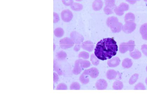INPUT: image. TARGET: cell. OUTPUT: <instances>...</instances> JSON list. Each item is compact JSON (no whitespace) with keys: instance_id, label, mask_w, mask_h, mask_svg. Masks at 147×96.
I'll return each mask as SVG.
<instances>
[{"instance_id":"12","label":"cell","mask_w":147,"mask_h":96,"mask_svg":"<svg viewBox=\"0 0 147 96\" xmlns=\"http://www.w3.org/2000/svg\"><path fill=\"white\" fill-rule=\"evenodd\" d=\"M117 75V72L113 70H108L107 73V77L108 79L111 80L116 78Z\"/></svg>"},{"instance_id":"8","label":"cell","mask_w":147,"mask_h":96,"mask_svg":"<svg viewBox=\"0 0 147 96\" xmlns=\"http://www.w3.org/2000/svg\"><path fill=\"white\" fill-rule=\"evenodd\" d=\"M120 60L117 57H113L110 59L108 62L109 66L110 67H115L117 66L120 63Z\"/></svg>"},{"instance_id":"22","label":"cell","mask_w":147,"mask_h":96,"mask_svg":"<svg viewBox=\"0 0 147 96\" xmlns=\"http://www.w3.org/2000/svg\"><path fill=\"white\" fill-rule=\"evenodd\" d=\"M129 47V51L130 52H132L134 50L135 47V43L134 41H130L127 43Z\"/></svg>"},{"instance_id":"6","label":"cell","mask_w":147,"mask_h":96,"mask_svg":"<svg viewBox=\"0 0 147 96\" xmlns=\"http://www.w3.org/2000/svg\"><path fill=\"white\" fill-rule=\"evenodd\" d=\"M85 73L89 76H90L92 78H96L98 76L99 72L97 69L95 68H92L90 69L86 70L84 71Z\"/></svg>"},{"instance_id":"17","label":"cell","mask_w":147,"mask_h":96,"mask_svg":"<svg viewBox=\"0 0 147 96\" xmlns=\"http://www.w3.org/2000/svg\"><path fill=\"white\" fill-rule=\"evenodd\" d=\"M123 84L121 81H117L113 83V89L115 90H119L121 89L123 87Z\"/></svg>"},{"instance_id":"3","label":"cell","mask_w":147,"mask_h":96,"mask_svg":"<svg viewBox=\"0 0 147 96\" xmlns=\"http://www.w3.org/2000/svg\"><path fill=\"white\" fill-rule=\"evenodd\" d=\"M74 42L71 39L68 38H65L61 40L60 46L62 49H67L71 48L74 45Z\"/></svg>"},{"instance_id":"15","label":"cell","mask_w":147,"mask_h":96,"mask_svg":"<svg viewBox=\"0 0 147 96\" xmlns=\"http://www.w3.org/2000/svg\"><path fill=\"white\" fill-rule=\"evenodd\" d=\"M119 51L121 53H125L129 51V47L127 43H123L120 45Z\"/></svg>"},{"instance_id":"23","label":"cell","mask_w":147,"mask_h":96,"mask_svg":"<svg viewBox=\"0 0 147 96\" xmlns=\"http://www.w3.org/2000/svg\"><path fill=\"white\" fill-rule=\"evenodd\" d=\"M126 15L125 20L126 21H134L135 20V16L132 14H129Z\"/></svg>"},{"instance_id":"14","label":"cell","mask_w":147,"mask_h":96,"mask_svg":"<svg viewBox=\"0 0 147 96\" xmlns=\"http://www.w3.org/2000/svg\"><path fill=\"white\" fill-rule=\"evenodd\" d=\"M132 62L131 60L129 58L125 59L123 61L122 65L123 67L125 68H129L132 66Z\"/></svg>"},{"instance_id":"7","label":"cell","mask_w":147,"mask_h":96,"mask_svg":"<svg viewBox=\"0 0 147 96\" xmlns=\"http://www.w3.org/2000/svg\"><path fill=\"white\" fill-rule=\"evenodd\" d=\"M107 83L105 80L104 79H100L97 81L96 85V87L98 90H102L106 89L107 87Z\"/></svg>"},{"instance_id":"13","label":"cell","mask_w":147,"mask_h":96,"mask_svg":"<svg viewBox=\"0 0 147 96\" xmlns=\"http://www.w3.org/2000/svg\"><path fill=\"white\" fill-rule=\"evenodd\" d=\"M89 75L85 73H83L80 77V80L81 82L84 84H87L89 82Z\"/></svg>"},{"instance_id":"27","label":"cell","mask_w":147,"mask_h":96,"mask_svg":"<svg viewBox=\"0 0 147 96\" xmlns=\"http://www.w3.org/2000/svg\"><path fill=\"white\" fill-rule=\"evenodd\" d=\"M79 57H82L84 59H88L89 57V54L88 53L86 52H82L79 54Z\"/></svg>"},{"instance_id":"10","label":"cell","mask_w":147,"mask_h":96,"mask_svg":"<svg viewBox=\"0 0 147 96\" xmlns=\"http://www.w3.org/2000/svg\"><path fill=\"white\" fill-rule=\"evenodd\" d=\"M81 46L82 49L89 52L92 51L94 47L93 43L90 41H87L83 43Z\"/></svg>"},{"instance_id":"29","label":"cell","mask_w":147,"mask_h":96,"mask_svg":"<svg viewBox=\"0 0 147 96\" xmlns=\"http://www.w3.org/2000/svg\"><path fill=\"white\" fill-rule=\"evenodd\" d=\"M141 49L143 54L147 56V45H143L142 46Z\"/></svg>"},{"instance_id":"31","label":"cell","mask_w":147,"mask_h":96,"mask_svg":"<svg viewBox=\"0 0 147 96\" xmlns=\"http://www.w3.org/2000/svg\"><path fill=\"white\" fill-rule=\"evenodd\" d=\"M58 75L55 73H54V82H57L58 81Z\"/></svg>"},{"instance_id":"20","label":"cell","mask_w":147,"mask_h":96,"mask_svg":"<svg viewBox=\"0 0 147 96\" xmlns=\"http://www.w3.org/2000/svg\"><path fill=\"white\" fill-rule=\"evenodd\" d=\"M90 62L88 61H83L81 60L80 61L81 66L83 68H87L90 66Z\"/></svg>"},{"instance_id":"4","label":"cell","mask_w":147,"mask_h":96,"mask_svg":"<svg viewBox=\"0 0 147 96\" xmlns=\"http://www.w3.org/2000/svg\"><path fill=\"white\" fill-rule=\"evenodd\" d=\"M136 25L134 21H127L123 27V30L126 33H130L135 29Z\"/></svg>"},{"instance_id":"32","label":"cell","mask_w":147,"mask_h":96,"mask_svg":"<svg viewBox=\"0 0 147 96\" xmlns=\"http://www.w3.org/2000/svg\"><path fill=\"white\" fill-rule=\"evenodd\" d=\"M145 82H146V84L147 85V78H146V81H145Z\"/></svg>"},{"instance_id":"2","label":"cell","mask_w":147,"mask_h":96,"mask_svg":"<svg viewBox=\"0 0 147 96\" xmlns=\"http://www.w3.org/2000/svg\"><path fill=\"white\" fill-rule=\"evenodd\" d=\"M108 25L110 27L114 33H118L121 31L122 25L118 22V19L115 17H111L109 20Z\"/></svg>"},{"instance_id":"19","label":"cell","mask_w":147,"mask_h":96,"mask_svg":"<svg viewBox=\"0 0 147 96\" xmlns=\"http://www.w3.org/2000/svg\"><path fill=\"white\" fill-rule=\"evenodd\" d=\"M138 76L139 75L138 74H134L130 78V81H129L130 84L132 85L135 84L138 79Z\"/></svg>"},{"instance_id":"5","label":"cell","mask_w":147,"mask_h":96,"mask_svg":"<svg viewBox=\"0 0 147 96\" xmlns=\"http://www.w3.org/2000/svg\"><path fill=\"white\" fill-rule=\"evenodd\" d=\"M61 17L62 20L65 22H69L72 18V14L68 10H65L62 12Z\"/></svg>"},{"instance_id":"21","label":"cell","mask_w":147,"mask_h":96,"mask_svg":"<svg viewBox=\"0 0 147 96\" xmlns=\"http://www.w3.org/2000/svg\"><path fill=\"white\" fill-rule=\"evenodd\" d=\"M96 56L94 55V54H92L91 56V60L92 61V64L94 65H98L99 63V61Z\"/></svg>"},{"instance_id":"11","label":"cell","mask_w":147,"mask_h":96,"mask_svg":"<svg viewBox=\"0 0 147 96\" xmlns=\"http://www.w3.org/2000/svg\"><path fill=\"white\" fill-rule=\"evenodd\" d=\"M140 32L144 39L147 41V23H145L140 27Z\"/></svg>"},{"instance_id":"1","label":"cell","mask_w":147,"mask_h":96,"mask_svg":"<svg viewBox=\"0 0 147 96\" xmlns=\"http://www.w3.org/2000/svg\"><path fill=\"white\" fill-rule=\"evenodd\" d=\"M118 46L113 38L103 39L97 43L95 49L97 58L102 60L110 59L117 54Z\"/></svg>"},{"instance_id":"30","label":"cell","mask_w":147,"mask_h":96,"mask_svg":"<svg viewBox=\"0 0 147 96\" xmlns=\"http://www.w3.org/2000/svg\"><path fill=\"white\" fill-rule=\"evenodd\" d=\"M59 20V17L57 14L54 13V22L57 23Z\"/></svg>"},{"instance_id":"33","label":"cell","mask_w":147,"mask_h":96,"mask_svg":"<svg viewBox=\"0 0 147 96\" xmlns=\"http://www.w3.org/2000/svg\"><path fill=\"white\" fill-rule=\"evenodd\" d=\"M146 71H147V66L146 68Z\"/></svg>"},{"instance_id":"25","label":"cell","mask_w":147,"mask_h":96,"mask_svg":"<svg viewBox=\"0 0 147 96\" xmlns=\"http://www.w3.org/2000/svg\"><path fill=\"white\" fill-rule=\"evenodd\" d=\"M80 89V85L79 83L77 82H74L72 84L70 89H75V90H77Z\"/></svg>"},{"instance_id":"24","label":"cell","mask_w":147,"mask_h":96,"mask_svg":"<svg viewBox=\"0 0 147 96\" xmlns=\"http://www.w3.org/2000/svg\"><path fill=\"white\" fill-rule=\"evenodd\" d=\"M57 58L59 59H64L65 58L67 57V54L65 53L63 51H61L59 52L57 54Z\"/></svg>"},{"instance_id":"26","label":"cell","mask_w":147,"mask_h":96,"mask_svg":"<svg viewBox=\"0 0 147 96\" xmlns=\"http://www.w3.org/2000/svg\"><path fill=\"white\" fill-rule=\"evenodd\" d=\"M146 89L145 86L142 83H140L135 86V90H145Z\"/></svg>"},{"instance_id":"9","label":"cell","mask_w":147,"mask_h":96,"mask_svg":"<svg viewBox=\"0 0 147 96\" xmlns=\"http://www.w3.org/2000/svg\"><path fill=\"white\" fill-rule=\"evenodd\" d=\"M81 60L80 59L77 60L75 62L74 68L73 70V73L75 74H79L82 71V68L80 65Z\"/></svg>"},{"instance_id":"18","label":"cell","mask_w":147,"mask_h":96,"mask_svg":"<svg viewBox=\"0 0 147 96\" xmlns=\"http://www.w3.org/2000/svg\"><path fill=\"white\" fill-rule=\"evenodd\" d=\"M54 34L57 37H61L64 34L63 30L61 28H57L54 30Z\"/></svg>"},{"instance_id":"16","label":"cell","mask_w":147,"mask_h":96,"mask_svg":"<svg viewBox=\"0 0 147 96\" xmlns=\"http://www.w3.org/2000/svg\"><path fill=\"white\" fill-rule=\"evenodd\" d=\"M130 55L131 57L135 59H138L141 57V53L137 49H135L133 52H130Z\"/></svg>"},{"instance_id":"28","label":"cell","mask_w":147,"mask_h":96,"mask_svg":"<svg viewBox=\"0 0 147 96\" xmlns=\"http://www.w3.org/2000/svg\"><path fill=\"white\" fill-rule=\"evenodd\" d=\"M67 89L68 88L67 85L64 83H61V84H59L57 88V89H58V90H60V89H61V90H63V89L65 90V89Z\"/></svg>"}]
</instances>
